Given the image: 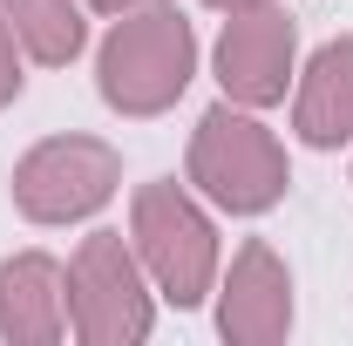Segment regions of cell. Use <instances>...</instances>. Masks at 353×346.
<instances>
[{
  "label": "cell",
  "mask_w": 353,
  "mask_h": 346,
  "mask_svg": "<svg viewBox=\"0 0 353 346\" xmlns=\"http://www.w3.org/2000/svg\"><path fill=\"white\" fill-rule=\"evenodd\" d=\"M197 75V34L176 0H136L95 48V88L116 116H163Z\"/></svg>",
  "instance_id": "obj_1"
},
{
  "label": "cell",
  "mask_w": 353,
  "mask_h": 346,
  "mask_svg": "<svg viewBox=\"0 0 353 346\" xmlns=\"http://www.w3.org/2000/svg\"><path fill=\"white\" fill-rule=\"evenodd\" d=\"M190 183L231 217H259L285 197L292 183V163H285V143L265 130L245 102H218L197 116L190 130Z\"/></svg>",
  "instance_id": "obj_2"
},
{
  "label": "cell",
  "mask_w": 353,
  "mask_h": 346,
  "mask_svg": "<svg viewBox=\"0 0 353 346\" xmlns=\"http://www.w3.org/2000/svg\"><path fill=\"white\" fill-rule=\"evenodd\" d=\"M130 245L163 305L190 312V305L211 299V285H218V224L204 217V204L183 183L157 176L130 197Z\"/></svg>",
  "instance_id": "obj_3"
},
{
  "label": "cell",
  "mask_w": 353,
  "mask_h": 346,
  "mask_svg": "<svg viewBox=\"0 0 353 346\" xmlns=\"http://www.w3.org/2000/svg\"><path fill=\"white\" fill-rule=\"evenodd\" d=\"M157 326V285L123 231H88L68 258V333L82 346H136Z\"/></svg>",
  "instance_id": "obj_4"
},
{
  "label": "cell",
  "mask_w": 353,
  "mask_h": 346,
  "mask_svg": "<svg viewBox=\"0 0 353 346\" xmlns=\"http://www.w3.org/2000/svg\"><path fill=\"white\" fill-rule=\"evenodd\" d=\"M123 183V156L102 136H48L14 163V211L28 224H82Z\"/></svg>",
  "instance_id": "obj_5"
},
{
  "label": "cell",
  "mask_w": 353,
  "mask_h": 346,
  "mask_svg": "<svg viewBox=\"0 0 353 346\" xmlns=\"http://www.w3.org/2000/svg\"><path fill=\"white\" fill-rule=\"evenodd\" d=\"M218 88L224 102H245V109H272L285 102V88L299 75V21L285 7H245V14H224L218 34Z\"/></svg>",
  "instance_id": "obj_6"
},
{
  "label": "cell",
  "mask_w": 353,
  "mask_h": 346,
  "mask_svg": "<svg viewBox=\"0 0 353 346\" xmlns=\"http://www.w3.org/2000/svg\"><path fill=\"white\" fill-rule=\"evenodd\" d=\"M218 333L231 346H279L292 333V272H285V258L265 238H245L238 258H231V272H224Z\"/></svg>",
  "instance_id": "obj_7"
},
{
  "label": "cell",
  "mask_w": 353,
  "mask_h": 346,
  "mask_svg": "<svg viewBox=\"0 0 353 346\" xmlns=\"http://www.w3.org/2000/svg\"><path fill=\"white\" fill-rule=\"evenodd\" d=\"M0 340L7 346H61L68 340V265L48 252L0 258Z\"/></svg>",
  "instance_id": "obj_8"
},
{
  "label": "cell",
  "mask_w": 353,
  "mask_h": 346,
  "mask_svg": "<svg viewBox=\"0 0 353 346\" xmlns=\"http://www.w3.org/2000/svg\"><path fill=\"white\" fill-rule=\"evenodd\" d=\"M292 130L312 150L353 143V34L326 41L292 82Z\"/></svg>",
  "instance_id": "obj_9"
},
{
  "label": "cell",
  "mask_w": 353,
  "mask_h": 346,
  "mask_svg": "<svg viewBox=\"0 0 353 346\" xmlns=\"http://www.w3.org/2000/svg\"><path fill=\"white\" fill-rule=\"evenodd\" d=\"M14 41L28 48L41 68H68L75 54L88 48V21H82V0H0Z\"/></svg>",
  "instance_id": "obj_10"
},
{
  "label": "cell",
  "mask_w": 353,
  "mask_h": 346,
  "mask_svg": "<svg viewBox=\"0 0 353 346\" xmlns=\"http://www.w3.org/2000/svg\"><path fill=\"white\" fill-rule=\"evenodd\" d=\"M21 82H28V75H21V41H14V28H7V14H0V109L21 95Z\"/></svg>",
  "instance_id": "obj_11"
},
{
  "label": "cell",
  "mask_w": 353,
  "mask_h": 346,
  "mask_svg": "<svg viewBox=\"0 0 353 346\" xmlns=\"http://www.w3.org/2000/svg\"><path fill=\"white\" fill-rule=\"evenodd\" d=\"M82 7H95V14H109V21H116L123 7H136V0H82Z\"/></svg>",
  "instance_id": "obj_12"
},
{
  "label": "cell",
  "mask_w": 353,
  "mask_h": 346,
  "mask_svg": "<svg viewBox=\"0 0 353 346\" xmlns=\"http://www.w3.org/2000/svg\"><path fill=\"white\" fill-rule=\"evenodd\" d=\"M204 7H218V14H245V7H265V0H204Z\"/></svg>",
  "instance_id": "obj_13"
}]
</instances>
